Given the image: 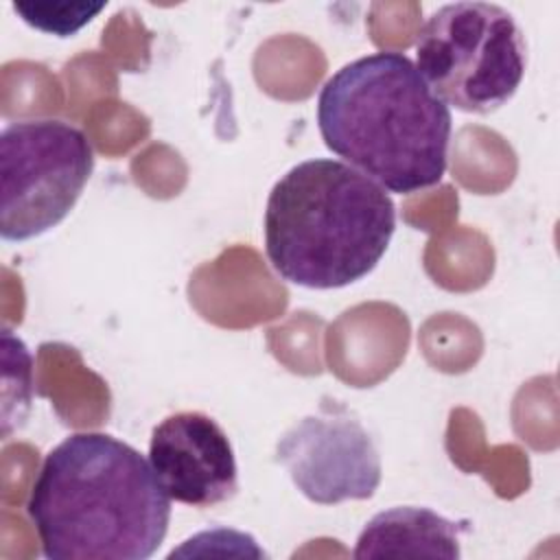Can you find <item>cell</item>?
Instances as JSON below:
<instances>
[{"label":"cell","instance_id":"4","mask_svg":"<svg viewBox=\"0 0 560 560\" xmlns=\"http://www.w3.org/2000/svg\"><path fill=\"white\" fill-rule=\"evenodd\" d=\"M527 46L514 15L492 2H451L416 37V68L429 88L466 114H490L518 90Z\"/></svg>","mask_w":560,"mask_h":560},{"label":"cell","instance_id":"9","mask_svg":"<svg viewBox=\"0 0 560 560\" xmlns=\"http://www.w3.org/2000/svg\"><path fill=\"white\" fill-rule=\"evenodd\" d=\"M2 438L7 440L31 409L20 389L28 396L33 392V357L26 343L9 330H2Z\"/></svg>","mask_w":560,"mask_h":560},{"label":"cell","instance_id":"7","mask_svg":"<svg viewBox=\"0 0 560 560\" xmlns=\"http://www.w3.org/2000/svg\"><path fill=\"white\" fill-rule=\"evenodd\" d=\"M149 464L171 501L212 508L238 490V466L228 433L201 411H177L153 427Z\"/></svg>","mask_w":560,"mask_h":560},{"label":"cell","instance_id":"8","mask_svg":"<svg viewBox=\"0 0 560 560\" xmlns=\"http://www.w3.org/2000/svg\"><path fill=\"white\" fill-rule=\"evenodd\" d=\"M464 527L431 508L398 505L374 514L361 529L352 556L363 558H459Z\"/></svg>","mask_w":560,"mask_h":560},{"label":"cell","instance_id":"2","mask_svg":"<svg viewBox=\"0 0 560 560\" xmlns=\"http://www.w3.org/2000/svg\"><path fill=\"white\" fill-rule=\"evenodd\" d=\"M317 127L341 162L389 192L431 188L448 166L451 109L402 52L341 66L319 90Z\"/></svg>","mask_w":560,"mask_h":560},{"label":"cell","instance_id":"6","mask_svg":"<svg viewBox=\"0 0 560 560\" xmlns=\"http://www.w3.org/2000/svg\"><path fill=\"white\" fill-rule=\"evenodd\" d=\"M276 462L317 505L365 501L374 497L383 477L374 440L339 405H324L289 427L276 444Z\"/></svg>","mask_w":560,"mask_h":560},{"label":"cell","instance_id":"5","mask_svg":"<svg viewBox=\"0 0 560 560\" xmlns=\"http://www.w3.org/2000/svg\"><path fill=\"white\" fill-rule=\"evenodd\" d=\"M94 168L88 136L63 120L11 122L0 133V236L28 241L59 225Z\"/></svg>","mask_w":560,"mask_h":560},{"label":"cell","instance_id":"3","mask_svg":"<svg viewBox=\"0 0 560 560\" xmlns=\"http://www.w3.org/2000/svg\"><path fill=\"white\" fill-rule=\"evenodd\" d=\"M394 230L392 197L341 160H304L267 197V258L282 280L304 289H341L365 278Z\"/></svg>","mask_w":560,"mask_h":560},{"label":"cell","instance_id":"10","mask_svg":"<svg viewBox=\"0 0 560 560\" xmlns=\"http://www.w3.org/2000/svg\"><path fill=\"white\" fill-rule=\"evenodd\" d=\"M13 11L35 31L72 37L88 26L107 2H13Z\"/></svg>","mask_w":560,"mask_h":560},{"label":"cell","instance_id":"1","mask_svg":"<svg viewBox=\"0 0 560 560\" xmlns=\"http://www.w3.org/2000/svg\"><path fill=\"white\" fill-rule=\"evenodd\" d=\"M26 514L48 560H147L166 538L171 497L138 448L83 431L48 451Z\"/></svg>","mask_w":560,"mask_h":560}]
</instances>
